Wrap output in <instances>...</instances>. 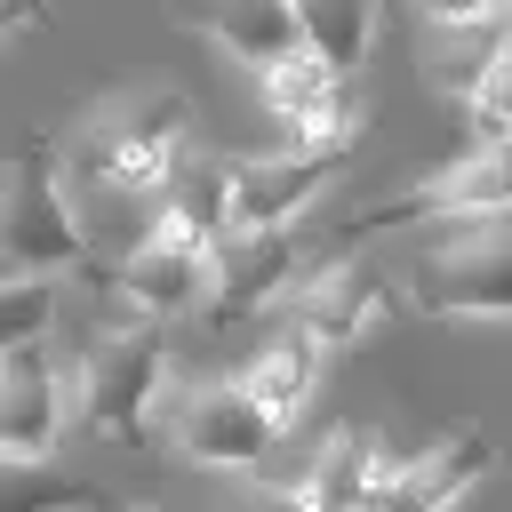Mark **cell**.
I'll return each instance as SVG.
<instances>
[{
  "mask_svg": "<svg viewBox=\"0 0 512 512\" xmlns=\"http://www.w3.org/2000/svg\"><path fill=\"white\" fill-rule=\"evenodd\" d=\"M184 144H192V96L136 80V88H112L104 104H88L80 128L56 144V160L88 192H160V176L176 168Z\"/></svg>",
  "mask_w": 512,
  "mask_h": 512,
  "instance_id": "cell-1",
  "label": "cell"
},
{
  "mask_svg": "<svg viewBox=\"0 0 512 512\" xmlns=\"http://www.w3.org/2000/svg\"><path fill=\"white\" fill-rule=\"evenodd\" d=\"M408 304L432 320H512V208L448 216V232L416 248Z\"/></svg>",
  "mask_w": 512,
  "mask_h": 512,
  "instance_id": "cell-2",
  "label": "cell"
},
{
  "mask_svg": "<svg viewBox=\"0 0 512 512\" xmlns=\"http://www.w3.org/2000/svg\"><path fill=\"white\" fill-rule=\"evenodd\" d=\"M152 408H160V448L184 456V464H208V472H248L288 440V424L240 376L232 384H184V392L160 384Z\"/></svg>",
  "mask_w": 512,
  "mask_h": 512,
  "instance_id": "cell-3",
  "label": "cell"
},
{
  "mask_svg": "<svg viewBox=\"0 0 512 512\" xmlns=\"http://www.w3.org/2000/svg\"><path fill=\"white\" fill-rule=\"evenodd\" d=\"M88 256V232L64 200V160L48 136H32L0 168V272H72Z\"/></svg>",
  "mask_w": 512,
  "mask_h": 512,
  "instance_id": "cell-4",
  "label": "cell"
},
{
  "mask_svg": "<svg viewBox=\"0 0 512 512\" xmlns=\"http://www.w3.org/2000/svg\"><path fill=\"white\" fill-rule=\"evenodd\" d=\"M160 384H168V336H160L152 312H136V320L104 328V336L80 352V376H72V392H80V424L104 432V440L144 432Z\"/></svg>",
  "mask_w": 512,
  "mask_h": 512,
  "instance_id": "cell-5",
  "label": "cell"
},
{
  "mask_svg": "<svg viewBox=\"0 0 512 512\" xmlns=\"http://www.w3.org/2000/svg\"><path fill=\"white\" fill-rule=\"evenodd\" d=\"M256 80H264V104H272V120L288 128V144H304V152H352V144H360L352 72L320 64L312 48H288V56L264 64Z\"/></svg>",
  "mask_w": 512,
  "mask_h": 512,
  "instance_id": "cell-6",
  "label": "cell"
},
{
  "mask_svg": "<svg viewBox=\"0 0 512 512\" xmlns=\"http://www.w3.org/2000/svg\"><path fill=\"white\" fill-rule=\"evenodd\" d=\"M296 272V224H240L208 240V288H200V328H232L248 304H272Z\"/></svg>",
  "mask_w": 512,
  "mask_h": 512,
  "instance_id": "cell-7",
  "label": "cell"
},
{
  "mask_svg": "<svg viewBox=\"0 0 512 512\" xmlns=\"http://www.w3.org/2000/svg\"><path fill=\"white\" fill-rule=\"evenodd\" d=\"M512 208V136H480L456 168L408 184L400 200H376L360 216V232H392V224H448V216H488Z\"/></svg>",
  "mask_w": 512,
  "mask_h": 512,
  "instance_id": "cell-8",
  "label": "cell"
},
{
  "mask_svg": "<svg viewBox=\"0 0 512 512\" xmlns=\"http://www.w3.org/2000/svg\"><path fill=\"white\" fill-rule=\"evenodd\" d=\"M104 280L128 296V312L176 320V312H192V304H200V288H208V232L160 208V224H152V232H144V240L104 272Z\"/></svg>",
  "mask_w": 512,
  "mask_h": 512,
  "instance_id": "cell-9",
  "label": "cell"
},
{
  "mask_svg": "<svg viewBox=\"0 0 512 512\" xmlns=\"http://www.w3.org/2000/svg\"><path fill=\"white\" fill-rule=\"evenodd\" d=\"M64 440V368L48 360V336H24L0 352V464H48Z\"/></svg>",
  "mask_w": 512,
  "mask_h": 512,
  "instance_id": "cell-10",
  "label": "cell"
},
{
  "mask_svg": "<svg viewBox=\"0 0 512 512\" xmlns=\"http://www.w3.org/2000/svg\"><path fill=\"white\" fill-rule=\"evenodd\" d=\"M336 168H344V152H304V144H288V152H264V160H224V232H240V224H296L328 184H336Z\"/></svg>",
  "mask_w": 512,
  "mask_h": 512,
  "instance_id": "cell-11",
  "label": "cell"
},
{
  "mask_svg": "<svg viewBox=\"0 0 512 512\" xmlns=\"http://www.w3.org/2000/svg\"><path fill=\"white\" fill-rule=\"evenodd\" d=\"M400 312V296H392V280L368 264V256H336V264H320L312 280H304V296H296V328H312V344L320 352H344V344H360L376 320H392Z\"/></svg>",
  "mask_w": 512,
  "mask_h": 512,
  "instance_id": "cell-12",
  "label": "cell"
},
{
  "mask_svg": "<svg viewBox=\"0 0 512 512\" xmlns=\"http://www.w3.org/2000/svg\"><path fill=\"white\" fill-rule=\"evenodd\" d=\"M176 24L208 32V40H216L232 64H248V72L280 64L288 48H304V32H296V8H288V0H176Z\"/></svg>",
  "mask_w": 512,
  "mask_h": 512,
  "instance_id": "cell-13",
  "label": "cell"
},
{
  "mask_svg": "<svg viewBox=\"0 0 512 512\" xmlns=\"http://www.w3.org/2000/svg\"><path fill=\"white\" fill-rule=\"evenodd\" d=\"M384 480H392V464H384V448L368 440V432H328V448L312 456V472L296 480V488H264L272 504H320V512H352V504H384Z\"/></svg>",
  "mask_w": 512,
  "mask_h": 512,
  "instance_id": "cell-14",
  "label": "cell"
},
{
  "mask_svg": "<svg viewBox=\"0 0 512 512\" xmlns=\"http://www.w3.org/2000/svg\"><path fill=\"white\" fill-rule=\"evenodd\" d=\"M488 432L480 424H456L448 440H432L416 464H392V480H384V504H416V512H432V504H456V496H472L480 480H488Z\"/></svg>",
  "mask_w": 512,
  "mask_h": 512,
  "instance_id": "cell-15",
  "label": "cell"
},
{
  "mask_svg": "<svg viewBox=\"0 0 512 512\" xmlns=\"http://www.w3.org/2000/svg\"><path fill=\"white\" fill-rule=\"evenodd\" d=\"M320 360H328V352L312 344V328H296V320H288V328H280V336H272V344H264V352L240 368V384H248V392H256V400H264L280 424H296V416L312 408Z\"/></svg>",
  "mask_w": 512,
  "mask_h": 512,
  "instance_id": "cell-16",
  "label": "cell"
},
{
  "mask_svg": "<svg viewBox=\"0 0 512 512\" xmlns=\"http://www.w3.org/2000/svg\"><path fill=\"white\" fill-rule=\"evenodd\" d=\"M504 32H512L504 16L432 24V40H424V88H432V96H464V88L480 80V64L496 56V40H504Z\"/></svg>",
  "mask_w": 512,
  "mask_h": 512,
  "instance_id": "cell-17",
  "label": "cell"
},
{
  "mask_svg": "<svg viewBox=\"0 0 512 512\" xmlns=\"http://www.w3.org/2000/svg\"><path fill=\"white\" fill-rule=\"evenodd\" d=\"M288 8H296V32H304V48L320 64H336V72L368 64V48H376V0H288Z\"/></svg>",
  "mask_w": 512,
  "mask_h": 512,
  "instance_id": "cell-18",
  "label": "cell"
},
{
  "mask_svg": "<svg viewBox=\"0 0 512 512\" xmlns=\"http://www.w3.org/2000/svg\"><path fill=\"white\" fill-rule=\"evenodd\" d=\"M48 320H56V272H0V352L48 336Z\"/></svg>",
  "mask_w": 512,
  "mask_h": 512,
  "instance_id": "cell-19",
  "label": "cell"
},
{
  "mask_svg": "<svg viewBox=\"0 0 512 512\" xmlns=\"http://www.w3.org/2000/svg\"><path fill=\"white\" fill-rule=\"evenodd\" d=\"M504 24H512V16H504ZM456 104H464L472 136H512V32L496 40V56L480 64V80H472Z\"/></svg>",
  "mask_w": 512,
  "mask_h": 512,
  "instance_id": "cell-20",
  "label": "cell"
},
{
  "mask_svg": "<svg viewBox=\"0 0 512 512\" xmlns=\"http://www.w3.org/2000/svg\"><path fill=\"white\" fill-rule=\"evenodd\" d=\"M432 24H464V16H504L512 0H416Z\"/></svg>",
  "mask_w": 512,
  "mask_h": 512,
  "instance_id": "cell-21",
  "label": "cell"
},
{
  "mask_svg": "<svg viewBox=\"0 0 512 512\" xmlns=\"http://www.w3.org/2000/svg\"><path fill=\"white\" fill-rule=\"evenodd\" d=\"M48 24V0H0V40L8 32H40Z\"/></svg>",
  "mask_w": 512,
  "mask_h": 512,
  "instance_id": "cell-22",
  "label": "cell"
}]
</instances>
